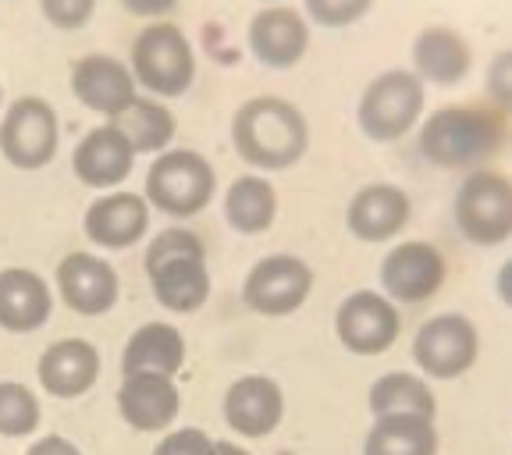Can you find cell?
Returning a JSON list of instances; mask_svg holds the SVG:
<instances>
[{"mask_svg":"<svg viewBox=\"0 0 512 455\" xmlns=\"http://www.w3.org/2000/svg\"><path fill=\"white\" fill-rule=\"evenodd\" d=\"M232 143L256 171H285L299 164L310 146V125L296 104L281 96H256L235 111Z\"/></svg>","mask_w":512,"mask_h":455,"instance_id":"cell-1","label":"cell"},{"mask_svg":"<svg viewBox=\"0 0 512 455\" xmlns=\"http://www.w3.org/2000/svg\"><path fill=\"white\" fill-rule=\"evenodd\" d=\"M153 299L171 313H192L210 299L207 249L189 228H168L146 246Z\"/></svg>","mask_w":512,"mask_h":455,"instance_id":"cell-2","label":"cell"},{"mask_svg":"<svg viewBox=\"0 0 512 455\" xmlns=\"http://www.w3.org/2000/svg\"><path fill=\"white\" fill-rule=\"evenodd\" d=\"M502 143V121L480 107H441L420 128V153L445 171L477 168Z\"/></svg>","mask_w":512,"mask_h":455,"instance_id":"cell-3","label":"cell"},{"mask_svg":"<svg viewBox=\"0 0 512 455\" xmlns=\"http://www.w3.org/2000/svg\"><path fill=\"white\" fill-rule=\"evenodd\" d=\"M132 75L136 86L153 96H182L196 79V54L175 22H150L132 40Z\"/></svg>","mask_w":512,"mask_h":455,"instance_id":"cell-4","label":"cell"},{"mask_svg":"<svg viewBox=\"0 0 512 455\" xmlns=\"http://www.w3.org/2000/svg\"><path fill=\"white\" fill-rule=\"evenodd\" d=\"M217 178L196 150H164L146 171V203L168 217H192L214 200Z\"/></svg>","mask_w":512,"mask_h":455,"instance_id":"cell-5","label":"cell"},{"mask_svg":"<svg viewBox=\"0 0 512 455\" xmlns=\"http://www.w3.org/2000/svg\"><path fill=\"white\" fill-rule=\"evenodd\" d=\"M456 224L473 246L512 239V178L502 171H470L456 192Z\"/></svg>","mask_w":512,"mask_h":455,"instance_id":"cell-6","label":"cell"},{"mask_svg":"<svg viewBox=\"0 0 512 455\" xmlns=\"http://www.w3.org/2000/svg\"><path fill=\"white\" fill-rule=\"evenodd\" d=\"M424 114V82L413 72H384L360 96V132L374 143H395Z\"/></svg>","mask_w":512,"mask_h":455,"instance_id":"cell-7","label":"cell"},{"mask_svg":"<svg viewBox=\"0 0 512 455\" xmlns=\"http://www.w3.org/2000/svg\"><path fill=\"white\" fill-rule=\"evenodd\" d=\"M61 121L43 96H22L0 118V153L11 168L40 171L57 157Z\"/></svg>","mask_w":512,"mask_h":455,"instance_id":"cell-8","label":"cell"},{"mask_svg":"<svg viewBox=\"0 0 512 455\" xmlns=\"http://www.w3.org/2000/svg\"><path fill=\"white\" fill-rule=\"evenodd\" d=\"M480 356V335L463 313H438L424 320L413 338V360L427 377L452 381L463 377Z\"/></svg>","mask_w":512,"mask_h":455,"instance_id":"cell-9","label":"cell"},{"mask_svg":"<svg viewBox=\"0 0 512 455\" xmlns=\"http://www.w3.org/2000/svg\"><path fill=\"white\" fill-rule=\"evenodd\" d=\"M310 292V264L292 253H271L264 260H256L253 271L246 274V285H242V299L260 317H288L310 299Z\"/></svg>","mask_w":512,"mask_h":455,"instance_id":"cell-10","label":"cell"},{"mask_svg":"<svg viewBox=\"0 0 512 455\" xmlns=\"http://www.w3.org/2000/svg\"><path fill=\"white\" fill-rule=\"evenodd\" d=\"M402 317L399 306L381 292H352L349 299H342L335 313V335L356 356H381L399 342Z\"/></svg>","mask_w":512,"mask_h":455,"instance_id":"cell-11","label":"cell"},{"mask_svg":"<svg viewBox=\"0 0 512 455\" xmlns=\"http://www.w3.org/2000/svg\"><path fill=\"white\" fill-rule=\"evenodd\" d=\"M445 274L448 267L441 249L424 239L399 242L381 260V288L392 303H427L445 285Z\"/></svg>","mask_w":512,"mask_h":455,"instance_id":"cell-12","label":"cell"},{"mask_svg":"<svg viewBox=\"0 0 512 455\" xmlns=\"http://www.w3.org/2000/svg\"><path fill=\"white\" fill-rule=\"evenodd\" d=\"M57 296L79 317H100L118 303V271L93 253H68L57 264Z\"/></svg>","mask_w":512,"mask_h":455,"instance_id":"cell-13","label":"cell"},{"mask_svg":"<svg viewBox=\"0 0 512 455\" xmlns=\"http://www.w3.org/2000/svg\"><path fill=\"white\" fill-rule=\"evenodd\" d=\"M136 75L128 64H121L111 54H86L72 64V93L82 107L104 114V118H118L132 100H136Z\"/></svg>","mask_w":512,"mask_h":455,"instance_id":"cell-14","label":"cell"},{"mask_svg":"<svg viewBox=\"0 0 512 455\" xmlns=\"http://www.w3.org/2000/svg\"><path fill=\"white\" fill-rule=\"evenodd\" d=\"M136 157L139 153L132 150L125 136H121V128L114 125H100L93 132L79 139L72 153V168H75V178L89 189H114L121 185L132 168H136Z\"/></svg>","mask_w":512,"mask_h":455,"instance_id":"cell-15","label":"cell"},{"mask_svg":"<svg viewBox=\"0 0 512 455\" xmlns=\"http://www.w3.org/2000/svg\"><path fill=\"white\" fill-rule=\"evenodd\" d=\"M285 416V395L278 381L264 374H246L224 392V420L242 438H267Z\"/></svg>","mask_w":512,"mask_h":455,"instance_id":"cell-16","label":"cell"},{"mask_svg":"<svg viewBox=\"0 0 512 455\" xmlns=\"http://www.w3.org/2000/svg\"><path fill=\"white\" fill-rule=\"evenodd\" d=\"M82 228L96 246L128 249L136 246L150 228V203L139 192H107V196L89 203Z\"/></svg>","mask_w":512,"mask_h":455,"instance_id":"cell-17","label":"cell"},{"mask_svg":"<svg viewBox=\"0 0 512 455\" xmlns=\"http://www.w3.org/2000/svg\"><path fill=\"white\" fill-rule=\"evenodd\" d=\"M409 224V196L399 185L374 182L363 185L349 200L345 228L360 242H388Z\"/></svg>","mask_w":512,"mask_h":455,"instance_id":"cell-18","label":"cell"},{"mask_svg":"<svg viewBox=\"0 0 512 455\" xmlns=\"http://www.w3.org/2000/svg\"><path fill=\"white\" fill-rule=\"evenodd\" d=\"M178 409V388L164 374H128L118 388V413L132 431H168Z\"/></svg>","mask_w":512,"mask_h":455,"instance_id":"cell-19","label":"cell"},{"mask_svg":"<svg viewBox=\"0 0 512 455\" xmlns=\"http://www.w3.org/2000/svg\"><path fill=\"white\" fill-rule=\"evenodd\" d=\"M40 384L57 399H79L100 377V352L86 338H61L50 349H43L36 363Z\"/></svg>","mask_w":512,"mask_h":455,"instance_id":"cell-20","label":"cell"},{"mask_svg":"<svg viewBox=\"0 0 512 455\" xmlns=\"http://www.w3.org/2000/svg\"><path fill=\"white\" fill-rule=\"evenodd\" d=\"M54 313V292L36 271L8 267L0 271V328L11 335H32Z\"/></svg>","mask_w":512,"mask_h":455,"instance_id":"cell-21","label":"cell"},{"mask_svg":"<svg viewBox=\"0 0 512 455\" xmlns=\"http://www.w3.org/2000/svg\"><path fill=\"white\" fill-rule=\"evenodd\" d=\"M310 47V25L292 8H267L249 22V50L267 68H292Z\"/></svg>","mask_w":512,"mask_h":455,"instance_id":"cell-22","label":"cell"},{"mask_svg":"<svg viewBox=\"0 0 512 455\" xmlns=\"http://www.w3.org/2000/svg\"><path fill=\"white\" fill-rule=\"evenodd\" d=\"M185 363V338L168 320H150L132 331L121 352V374H164L175 377Z\"/></svg>","mask_w":512,"mask_h":455,"instance_id":"cell-23","label":"cell"},{"mask_svg":"<svg viewBox=\"0 0 512 455\" xmlns=\"http://www.w3.org/2000/svg\"><path fill=\"white\" fill-rule=\"evenodd\" d=\"M470 47L459 32L452 29H424L413 43V64L416 79L434 82V86H456L466 72H470Z\"/></svg>","mask_w":512,"mask_h":455,"instance_id":"cell-24","label":"cell"},{"mask_svg":"<svg viewBox=\"0 0 512 455\" xmlns=\"http://www.w3.org/2000/svg\"><path fill=\"white\" fill-rule=\"evenodd\" d=\"M278 217V192L264 175H242L224 192V221L239 235H264Z\"/></svg>","mask_w":512,"mask_h":455,"instance_id":"cell-25","label":"cell"},{"mask_svg":"<svg viewBox=\"0 0 512 455\" xmlns=\"http://www.w3.org/2000/svg\"><path fill=\"white\" fill-rule=\"evenodd\" d=\"M363 455H438V431L427 416H374Z\"/></svg>","mask_w":512,"mask_h":455,"instance_id":"cell-26","label":"cell"},{"mask_svg":"<svg viewBox=\"0 0 512 455\" xmlns=\"http://www.w3.org/2000/svg\"><path fill=\"white\" fill-rule=\"evenodd\" d=\"M367 402L374 416H427V420H434V413H438V402H434V392L427 388V377L406 374V370L377 377L370 384Z\"/></svg>","mask_w":512,"mask_h":455,"instance_id":"cell-27","label":"cell"},{"mask_svg":"<svg viewBox=\"0 0 512 455\" xmlns=\"http://www.w3.org/2000/svg\"><path fill=\"white\" fill-rule=\"evenodd\" d=\"M114 125L121 128V136L132 143L136 153H164L178 132L175 114L160 104V100H143V96H136V100L114 118Z\"/></svg>","mask_w":512,"mask_h":455,"instance_id":"cell-28","label":"cell"},{"mask_svg":"<svg viewBox=\"0 0 512 455\" xmlns=\"http://www.w3.org/2000/svg\"><path fill=\"white\" fill-rule=\"evenodd\" d=\"M40 399L32 395V388L18 381L0 384V434L4 438H25L40 427Z\"/></svg>","mask_w":512,"mask_h":455,"instance_id":"cell-29","label":"cell"},{"mask_svg":"<svg viewBox=\"0 0 512 455\" xmlns=\"http://www.w3.org/2000/svg\"><path fill=\"white\" fill-rule=\"evenodd\" d=\"M370 4H374V0H306V11H310L317 25L342 29V25L360 22L370 11Z\"/></svg>","mask_w":512,"mask_h":455,"instance_id":"cell-30","label":"cell"},{"mask_svg":"<svg viewBox=\"0 0 512 455\" xmlns=\"http://www.w3.org/2000/svg\"><path fill=\"white\" fill-rule=\"evenodd\" d=\"M40 11L54 29L75 32L82 25H89L96 11V0H40Z\"/></svg>","mask_w":512,"mask_h":455,"instance_id":"cell-31","label":"cell"},{"mask_svg":"<svg viewBox=\"0 0 512 455\" xmlns=\"http://www.w3.org/2000/svg\"><path fill=\"white\" fill-rule=\"evenodd\" d=\"M214 445L217 441L210 434L196 431V427H182V431H171L168 438H160L153 455H214Z\"/></svg>","mask_w":512,"mask_h":455,"instance_id":"cell-32","label":"cell"},{"mask_svg":"<svg viewBox=\"0 0 512 455\" xmlns=\"http://www.w3.org/2000/svg\"><path fill=\"white\" fill-rule=\"evenodd\" d=\"M488 96L495 100L502 111L512 114V50H502V54L491 61L488 68Z\"/></svg>","mask_w":512,"mask_h":455,"instance_id":"cell-33","label":"cell"},{"mask_svg":"<svg viewBox=\"0 0 512 455\" xmlns=\"http://www.w3.org/2000/svg\"><path fill=\"white\" fill-rule=\"evenodd\" d=\"M178 0H121V8L128 11V15H136V18H157L160 15H168V11H175Z\"/></svg>","mask_w":512,"mask_h":455,"instance_id":"cell-34","label":"cell"},{"mask_svg":"<svg viewBox=\"0 0 512 455\" xmlns=\"http://www.w3.org/2000/svg\"><path fill=\"white\" fill-rule=\"evenodd\" d=\"M25 455H82V452H79V445H75V441L61 438V434H47V438L32 441Z\"/></svg>","mask_w":512,"mask_h":455,"instance_id":"cell-35","label":"cell"},{"mask_svg":"<svg viewBox=\"0 0 512 455\" xmlns=\"http://www.w3.org/2000/svg\"><path fill=\"white\" fill-rule=\"evenodd\" d=\"M495 288H498V299L512 310V256L498 267V278H495Z\"/></svg>","mask_w":512,"mask_h":455,"instance_id":"cell-36","label":"cell"},{"mask_svg":"<svg viewBox=\"0 0 512 455\" xmlns=\"http://www.w3.org/2000/svg\"><path fill=\"white\" fill-rule=\"evenodd\" d=\"M214 455H249L242 445H228V441H217L214 445Z\"/></svg>","mask_w":512,"mask_h":455,"instance_id":"cell-37","label":"cell"},{"mask_svg":"<svg viewBox=\"0 0 512 455\" xmlns=\"http://www.w3.org/2000/svg\"><path fill=\"white\" fill-rule=\"evenodd\" d=\"M0 104H4V89H0Z\"/></svg>","mask_w":512,"mask_h":455,"instance_id":"cell-38","label":"cell"}]
</instances>
